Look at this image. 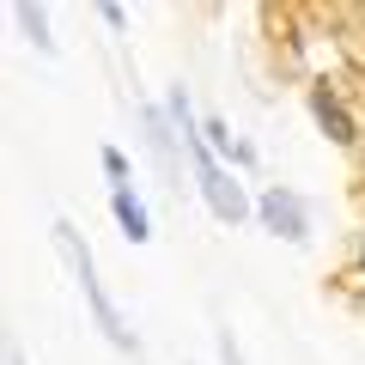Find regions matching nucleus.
Here are the masks:
<instances>
[{
	"mask_svg": "<svg viewBox=\"0 0 365 365\" xmlns=\"http://www.w3.org/2000/svg\"><path fill=\"white\" fill-rule=\"evenodd\" d=\"M311 116H317V128H323L335 146H353V140H359V122L347 116V104L335 98V86H311Z\"/></svg>",
	"mask_w": 365,
	"mask_h": 365,
	"instance_id": "obj_3",
	"label": "nucleus"
},
{
	"mask_svg": "<svg viewBox=\"0 0 365 365\" xmlns=\"http://www.w3.org/2000/svg\"><path fill=\"white\" fill-rule=\"evenodd\" d=\"M13 19L31 31V43H37L43 55H55V37H49V13H43V6H13Z\"/></svg>",
	"mask_w": 365,
	"mask_h": 365,
	"instance_id": "obj_5",
	"label": "nucleus"
},
{
	"mask_svg": "<svg viewBox=\"0 0 365 365\" xmlns=\"http://www.w3.org/2000/svg\"><path fill=\"white\" fill-rule=\"evenodd\" d=\"M146 146H153V158L170 170V134H165V122H158V116H146Z\"/></svg>",
	"mask_w": 365,
	"mask_h": 365,
	"instance_id": "obj_6",
	"label": "nucleus"
},
{
	"mask_svg": "<svg viewBox=\"0 0 365 365\" xmlns=\"http://www.w3.org/2000/svg\"><path fill=\"white\" fill-rule=\"evenodd\" d=\"M6 365H25V353H19V347H6Z\"/></svg>",
	"mask_w": 365,
	"mask_h": 365,
	"instance_id": "obj_9",
	"label": "nucleus"
},
{
	"mask_svg": "<svg viewBox=\"0 0 365 365\" xmlns=\"http://www.w3.org/2000/svg\"><path fill=\"white\" fill-rule=\"evenodd\" d=\"M110 213H116V225H122L128 244H146V237H153V220H146V207H140L134 189H110Z\"/></svg>",
	"mask_w": 365,
	"mask_h": 365,
	"instance_id": "obj_4",
	"label": "nucleus"
},
{
	"mask_svg": "<svg viewBox=\"0 0 365 365\" xmlns=\"http://www.w3.org/2000/svg\"><path fill=\"white\" fill-rule=\"evenodd\" d=\"M256 220L268 225L274 237H287V244H304L311 237V213H304V201L292 195V189H262V201H256Z\"/></svg>",
	"mask_w": 365,
	"mask_h": 365,
	"instance_id": "obj_2",
	"label": "nucleus"
},
{
	"mask_svg": "<svg viewBox=\"0 0 365 365\" xmlns=\"http://www.w3.org/2000/svg\"><path fill=\"white\" fill-rule=\"evenodd\" d=\"M220 359H225V365H244V353H237V341H232V329H220Z\"/></svg>",
	"mask_w": 365,
	"mask_h": 365,
	"instance_id": "obj_8",
	"label": "nucleus"
},
{
	"mask_svg": "<svg viewBox=\"0 0 365 365\" xmlns=\"http://www.w3.org/2000/svg\"><path fill=\"white\" fill-rule=\"evenodd\" d=\"M104 177L116 182V189H128V158H122L116 146H104Z\"/></svg>",
	"mask_w": 365,
	"mask_h": 365,
	"instance_id": "obj_7",
	"label": "nucleus"
},
{
	"mask_svg": "<svg viewBox=\"0 0 365 365\" xmlns=\"http://www.w3.org/2000/svg\"><path fill=\"white\" fill-rule=\"evenodd\" d=\"M49 232H55V250H61V262H67V268H73L79 292H86L91 317H98V329H104V341H110V347H122V353H134V335H128V323H122V311H116V304H110L104 280H98V256H91V244H86V237H79V225L55 220Z\"/></svg>",
	"mask_w": 365,
	"mask_h": 365,
	"instance_id": "obj_1",
	"label": "nucleus"
}]
</instances>
